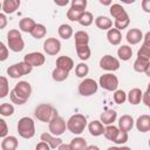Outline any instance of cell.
Listing matches in <instances>:
<instances>
[{"instance_id":"obj_37","label":"cell","mask_w":150,"mask_h":150,"mask_svg":"<svg viewBox=\"0 0 150 150\" xmlns=\"http://www.w3.org/2000/svg\"><path fill=\"white\" fill-rule=\"evenodd\" d=\"M88 73H89V67L84 62L79 63L75 68V74L77 77H84L86 75H88Z\"/></svg>"},{"instance_id":"obj_40","label":"cell","mask_w":150,"mask_h":150,"mask_svg":"<svg viewBox=\"0 0 150 150\" xmlns=\"http://www.w3.org/2000/svg\"><path fill=\"white\" fill-rule=\"evenodd\" d=\"M112 98H114L115 103L122 104V103H124V102L127 101V94H125L123 90H121V89H120V90H115Z\"/></svg>"},{"instance_id":"obj_3","label":"cell","mask_w":150,"mask_h":150,"mask_svg":"<svg viewBox=\"0 0 150 150\" xmlns=\"http://www.w3.org/2000/svg\"><path fill=\"white\" fill-rule=\"evenodd\" d=\"M66 125L70 132H73L75 135H80L81 132L84 131V129L87 127V118L82 114H75V115L70 116V118L67 121Z\"/></svg>"},{"instance_id":"obj_31","label":"cell","mask_w":150,"mask_h":150,"mask_svg":"<svg viewBox=\"0 0 150 150\" xmlns=\"http://www.w3.org/2000/svg\"><path fill=\"white\" fill-rule=\"evenodd\" d=\"M69 145H70L71 150H86L87 142L82 137H75V138L71 139V142H70Z\"/></svg>"},{"instance_id":"obj_46","label":"cell","mask_w":150,"mask_h":150,"mask_svg":"<svg viewBox=\"0 0 150 150\" xmlns=\"http://www.w3.org/2000/svg\"><path fill=\"white\" fill-rule=\"evenodd\" d=\"M8 57V47L0 41V61H5Z\"/></svg>"},{"instance_id":"obj_17","label":"cell","mask_w":150,"mask_h":150,"mask_svg":"<svg viewBox=\"0 0 150 150\" xmlns=\"http://www.w3.org/2000/svg\"><path fill=\"white\" fill-rule=\"evenodd\" d=\"M134 127V118L130 115H122L118 120V130L121 131H130Z\"/></svg>"},{"instance_id":"obj_9","label":"cell","mask_w":150,"mask_h":150,"mask_svg":"<svg viewBox=\"0 0 150 150\" xmlns=\"http://www.w3.org/2000/svg\"><path fill=\"white\" fill-rule=\"evenodd\" d=\"M12 90L15 93V95H18L21 100H23L26 102L28 100V97L30 96L32 87L27 81H20V82H18L15 84V87Z\"/></svg>"},{"instance_id":"obj_57","label":"cell","mask_w":150,"mask_h":150,"mask_svg":"<svg viewBox=\"0 0 150 150\" xmlns=\"http://www.w3.org/2000/svg\"><path fill=\"white\" fill-rule=\"evenodd\" d=\"M118 150H131L129 146H121V148H118Z\"/></svg>"},{"instance_id":"obj_13","label":"cell","mask_w":150,"mask_h":150,"mask_svg":"<svg viewBox=\"0 0 150 150\" xmlns=\"http://www.w3.org/2000/svg\"><path fill=\"white\" fill-rule=\"evenodd\" d=\"M56 68H60L62 70H66V71H70L73 68H74V61L71 57L69 56H59L56 59Z\"/></svg>"},{"instance_id":"obj_8","label":"cell","mask_w":150,"mask_h":150,"mask_svg":"<svg viewBox=\"0 0 150 150\" xmlns=\"http://www.w3.org/2000/svg\"><path fill=\"white\" fill-rule=\"evenodd\" d=\"M66 121L60 117V116H56L55 118H53L49 123H48V128H49V134H52L53 136L57 137V136H61L64 131H66Z\"/></svg>"},{"instance_id":"obj_49","label":"cell","mask_w":150,"mask_h":150,"mask_svg":"<svg viewBox=\"0 0 150 150\" xmlns=\"http://www.w3.org/2000/svg\"><path fill=\"white\" fill-rule=\"evenodd\" d=\"M7 26V18L4 13H0V29H4Z\"/></svg>"},{"instance_id":"obj_4","label":"cell","mask_w":150,"mask_h":150,"mask_svg":"<svg viewBox=\"0 0 150 150\" xmlns=\"http://www.w3.org/2000/svg\"><path fill=\"white\" fill-rule=\"evenodd\" d=\"M16 128H18L19 135L22 138L29 139V138H32L35 135V124H34V121L30 117H28V116H25V117L20 118L19 122H18V127Z\"/></svg>"},{"instance_id":"obj_56","label":"cell","mask_w":150,"mask_h":150,"mask_svg":"<svg viewBox=\"0 0 150 150\" xmlns=\"http://www.w3.org/2000/svg\"><path fill=\"white\" fill-rule=\"evenodd\" d=\"M100 4H101V5H105V6H110V5H111V1H109V0H107V1L100 0Z\"/></svg>"},{"instance_id":"obj_11","label":"cell","mask_w":150,"mask_h":150,"mask_svg":"<svg viewBox=\"0 0 150 150\" xmlns=\"http://www.w3.org/2000/svg\"><path fill=\"white\" fill-rule=\"evenodd\" d=\"M100 67L108 71H115L120 68V61H118V59H116L111 55H104L100 60Z\"/></svg>"},{"instance_id":"obj_55","label":"cell","mask_w":150,"mask_h":150,"mask_svg":"<svg viewBox=\"0 0 150 150\" xmlns=\"http://www.w3.org/2000/svg\"><path fill=\"white\" fill-rule=\"evenodd\" d=\"M86 150H100V148L96 146V145H89V146L86 148Z\"/></svg>"},{"instance_id":"obj_54","label":"cell","mask_w":150,"mask_h":150,"mask_svg":"<svg viewBox=\"0 0 150 150\" xmlns=\"http://www.w3.org/2000/svg\"><path fill=\"white\" fill-rule=\"evenodd\" d=\"M55 4H56L57 6H66V5H68V0H63V1L55 0Z\"/></svg>"},{"instance_id":"obj_18","label":"cell","mask_w":150,"mask_h":150,"mask_svg":"<svg viewBox=\"0 0 150 150\" xmlns=\"http://www.w3.org/2000/svg\"><path fill=\"white\" fill-rule=\"evenodd\" d=\"M136 128L141 132H148L150 130V116L146 114L141 115L136 121Z\"/></svg>"},{"instance_id":"obj_15","label":"cell","mask_w":150,"mask_h":150,"mask_svg":"<svg viewBox=\"0 0 150 150\" xmlns=\"http://www.w3.org/2000/svg\"><path fill=\"white\" fill-rule=\"evenodd\" d=\"M143 40L142 30L138 28H131L127 33V41L130 45H137Z\"/></svg>"},{"instance_id":"obj_43","label":"cell","mask_w":150,"mask_h":150,"mask_svg":"<svg viewBox=\"0 0 150 150\" xmlns=\"http://www.w3.org/2000/svg\"><path fill=\"white\" fill-rule=\"evenodd\" d=\"M137 57L150 60V46L143 45V46L141 47V49L137 52Z\"/></svg>"},{"instance_id":"obj_29","label":"cell","mask_w":150,"mask_h":150,"mask_svg":"<svg viewBox=\"0 0 150 150\" xmlns=\"http://www.w3.org/2000/svg\"><path fill=\"white\" fill-rule=\"evenodd\" d=\"M57 33H59L60 38H62L64 40H68L73 35V27L67 25V23H62V25H60V27L57 29Z\"/></svg>"},{"instance_id":"obj_53","label":"cell","mask_w":150,"mask_h":150,"mask_svg":"<svg viewBox=\"0 0 150 150\" xmlns=\"http://www.w3.org/2000/svg\"><path fill=\"white\" fill-rule=\"evenodd\" d=\"M149 40H150V32H148V33L145 34V36H144V43H143V45H145V46H150Z\"/></svg>"},{"instance_id":"obj_6","label":"cell","mask_w":150,"mask_h":150,"mask_svg":"<svg viewBox=\"0 0 150 150\" xmlns=\"http://www.w3.org/2000/svg\"><path fill=\"white\" fill-rule=\"evenodd\" d=\"M98 84L108 91H115L117 90V87H118V79L116 75L111 73H107V74L101 75L98 80Z\"/></svg>"},{"instance_id":"obj_38","label":"cell","mask_w":150,"mask_h":150,"mask_svg":"<svg viewBox=\"0 0 150 150\" xmlns=\"http://www.w3.org/2000/svg\"><path fill=\"white\" fill-rule=\"evenodd\" d=\"M13 112H14V107L11 103H2L0 105V115L5 117H9L13 115Z\"/></svg>"},{"instance_id":"obj_20","label":"cell","mask_w":150,"mask_h":150,"mask_svg":"<svg viewBox=\"0 0 150 150\" xmlns=\"http://www.w3.org/2000/svg\"><path fill=\"white\" fill-rule=\"evenodd\" d=\"M18 145H19V141L15 136H6L1 142L2 150H16Z\"/></svg>"},{"instance_id":"obj_7","label":"cell","mask_w":150,"mask_h":150,"mask_svg":"<svg viewBox=\"0 0 150 150\" xmlns=\"http://www.w3.org/2000/svg\"><path fill=\"white\" fill-rule=\"evenodd\" d=\"M98 84L93 79H84L79 84V93L82 96H91L97 91Z\"/></svg>"},{"instance_id":"obj_28","label":"cell","mask_w":150,"mask_h":150,"mask_svg":"<svg viewBox=\"0 0 150 150\" xmlns=\"http://www.w3.org/2000/svg\"><path fill=\"white\" fill-rule=\"evenodd\" d=\"M117 56H118V59L122 60V61H128V60H130L131 56H132V49H131V47H130V46H127V45L121 46V47L118 48V50H117Z\"/></svg>"},{"instance_id":"obj_30","label":"cell","mask_w":150,"mask_h":150,"mask_svg":"<svg viewBox=\"0 0 150 150\" xmlns=\"http://www.w3.org/2000/svg\"><path fill=\"white\" fill-rule=\"evenodd\" d=\"M76 54L80 57V60L82 61H87L90 57L91 50L89 48V46H76Z\"/></svg>"},{"instance_id":"obj_22","label":"cell","mask_w":150,"mask_h":150,"mask_svg":"<svg viewBox=\"0 0 150 150\" xmlns=\"http://www.w3.org/2000/svg\"><path fill=\"white\" fill-rule=\"evenodd\" d=\"M142 90L139 88H132L128 94H127V100L129 101V103L136 105L141 102L142 100Z\"/></svg>"},{"instance_id":"obj_23","label":"cell","mask_w":150,"mask_h":150,"mask_svg":"<svg viewBox=\"0 0 150 150\" xmlns=\"http://www.w3.org/2000/svg\"><path fill=\"white\" fill-rule=\"evenodd\" d=\"M88 130H89L90 135H93V136H101V135H103L104 127L100 121L95 120L88 124Z\"/></svg>"},{"instance_id":"obj_32","label":"cell","mask_w":150,"mask_h":150,"mask_svg":"<svg viewBox=\"0 0 150 150\" xmlns=\"http://www.w3.org/2000/svg\"><path fill=\"white\" fill-rule=\"evenodd\" d=\"M46 33H47L46 27H45L43 25H41V23H36L35 27L32 29L30 35H32L34 39H42V38H45Z\"/></svg>"},{"instance_id":"obj_42","label":"cell","mask_w":150,"mask_h":150,"mask_svg":"<svg viewBox=\"0 0 150 150\" xmlns=\"http://www.w3.org/2000/svg\"><path fill=\"white\" fill-rule=\"evenodd\" d=\"M128 132H125V131H121V130H118V132H117V135H116V137L114 138V143H116V144H124L127 141H128Z\"/></svg>"},{"instance_id":"obj_44","label":"cell","mask_w":150,"mask_h":150,"mask_svg":"<svg viewBox=\"0 0 150 150\" xmlns=\"http://www.w3.org/2000/svg\"><path fill=\"white\" fill-rule=\"evenodd\" d=\"M70 7L84 12V9H86V7H87V0H73Z\"/></svg>"},{"instance_id":"obj_58","label":"cell","mask_w":150,"mask_h":150,"mask_svg":"<svg viewBox=\"0 0 150 150\" xmlns=\"http://www.w3.org/2000/svg\"><path fill=\"white\" fill-rule=\"evenodd\" d=\"M107 150H118V146H110V148H108Z\"/></svg>"},{"instance_id":"obj_26","label":"cell","mask_w":150,"mask_h":150,"mask_svg":"<svg viewBox=\"0 0 150 150\" xmlns=\"http://www.w3.org/2000/svg\"><path fill=\"white\" fill-rule=\"evenodd\" d=\"M95 25L97 26V28L102 29V30H109L112 26V21L107 18V16H97L95 19Z\"/></svg>"},{"instance_id":"obj_10","label":"cell","mask_w":150,"mask_h":150,"mask_svg":"<svg viewBox=\"0 0 150 150\" xmlns=\"http://www.w3.org/2000/svg\"><path fill=\"white\" fill-rule=\"evenodd\" d=\"M46 61V57L42 53H39V52H33V53H29V54H26L25 57H23V62H26L27 64H29L32 68L33 67H40L45 63Z\"/></svg>"},{"instance_id":"obj_59","label":"cell","mask_w":150,"mask_h":150,"mask_svg":"<svg viewBox=\"0 0 150 150\" xmlns=\"http://www.w3.org/2000/svg\"><path fill=\"white\" fill-rule=\"evenodd\" d=\"M1 9H2V4L0 2V11H1Z\"/></svg>"},{"instance_id":"obj_14","label":"cell","mask_w":150,"mask_h":150,"mask_svg":"<svg viewBox=\"0 0 150 150\" xmlns=\"http://www.w3.org/2000/svg\"><path fill=\"white\" fill-rule=\"evenodd\" d=\"M40 138H41L42 142L47 143L50 149H56L60 144H62V139H61L60 137H55V136H53V135L49 134V132H43V134H41Z\"/></svg>"},{"instance_id":"obj_39","label":"cell","mask_w":150,"mask_h":150,"mask_svg":"<svg viewBox=\"0 0 150 150\" xmlns=\"http://www.w3.org/2000/svg\"><path fill=\"white\" fill-rule=\"evenodd\" d=\"M82 13H83V11H79V9H75V8L70 7L67 11V19L70 20V21H79Z\"/></svg>"},{"instance_id":"obj_35","label":"cell","mask_w":150,"mask_h":150,"mask_svg":"<svg viewBox=\"0 0 150 150\" xmlns=\"http://www.w3.org/2000/svg\"><path fill=\"white\" fill-rule=\"evenodd\" d=\"M93 21H94V16H93V14L90 13V12H83L82 13V15L80 16V19H79V23L81 25V26H84V27H87V26H90L91 23H93Z\"/></svg>"},{"instance_id":"obj_33","label":"cell","mask_w":150,"mask_h":150,"mask_svg":"<svg viewBox=\"0 0 150 150\" xmlns=\"http://www.w3.org/2000/svg\"><path fill=\"white\" fill-rule=\"evenodd\" d=\"M68 75H69L68 71L62 70V69L56 68V67L54 68V70H53V73H52V77H53V80L56 81V82H62V81H64V80L68 77Z\"/></svg>"},{"instance_id":"obj_41","label":"cell","mask_w":150,"mask_h":150,"mask_svg":"<svg viewBox=\"0 0 150 150\" xmlns=\"http://www.w3.org/2000/svg\"><path fill=\"white\" fill-rule=\"evenodd\" d=\"M16 67H18V70H19V73H20L21 76H23V75H28V74L32 71V69H33L29 64H27V63L23 62V61L16 63Z\"/></svg>"},{"instance_id":"obj_51","label":"cell","mask_w":150,"mask_h":150,"mask_svg":"<svg viewBox=\"0 0 150 150\" xmlns=\"http://www.w3.org/2000/svg\"><path fill=\"white\" fill-rule=\"evenodd\" d=\"M142 7H143L144 12L150 13V0H143L142 1Z\"/></svg>"},{"instance_id":"obj_50","label":"cell","mask_w":150,"mask_h":150,"mask_svg":"<svg viewBox=\"0 0 150 150\" xmlns=\"http://www.w3.org/2000/svg\"><path fill=\"white\" fill-rule=\"evenodd\" d=\"M142 100H143V102H144V104H145L146 107H150V100H149V88H148V90H146L144 94H142Z\"/></svg>"},{"instance_id":"obj_27","label":"cell","mask_w":150,"mask_h":150,"mask_svg":"<svg viewBox=\"0 0 150 150\" xmlns=\"http://www.w3.org/2000/svg\"><path fill=\"white\" fill-rule=\"evenodd\" d=\"M74 38H75V47L76 46H88V43H89V35L84 30L76 32Z\"/></svg>"},{"instance_id":"obj_36","label":"cell","mask_w":150,"mask_h":150,"mask_svg":"<svg viewBox=\"0 0 150 150\" xmlns=\"http://www.w3.org/2000/svg\"><path fill=\"white\" fill-rule=\"evenodd\" d=\"M9 94L8 80L5 76H0V98L6 97Z\"/></svg>"},{"instance_id":"obj_47","label":"cell","mask_w":150,"mask_h":150,"mask_svg":"<svg viewBox=\"0 0 150 150\" xmlns=\"http://www.w3.org/2000/svg\"><path fill=\"white\" fill-rule=\"evenodd\" d=\"M8 134V127H7V123L5 122V120L0 118V137L5 138Z\"/></svg>"},{"instance_id":"obj_5","label":"cell","mask_w":150,"mask_h":150,"mask_svg":"<svg viewBox=\"0 0 150 150\" xmlns=\"http://www.w3.org/2000/svg\"><path fill=\"white\" fill-rule=\"evenodd\" d=\"M7 42H8V48L12 52L19 53L23 50L25 48V42L21 36V33L18 29H11L7 34Z\"/></svg>"},{"instance_id":"obj_1","label":"cell","mask_w":150,"mask_h":150,"mask_svg":"<svg viewBox=\"0 0 150 150\" xmlns=\"http://www.w3.org/2000/svg\"><path fill=\"white\" fill-rule=\"evenodd\" d=\"M109 12H110V15L115 19L114 21V26L117 30H122L124 28H127L130 23V19H129V15L127 13V11L120 5V4H112L110 5V8H109Z\"/></svg>"},{"instance_id":"obj_2","label":"cell","mask_w":150,"mask_h":150,"mask_svg":"<svg viewBox=\"0 0 150 150\" xmlns=\"http://www.w3.org/2000/svg\"><path fill=\"white\" fill-rule=\"evenodd\" d=\"M34 116L41 122H46V123L48 122L49 123L53 118H55L59 115H57V110L53 105L47 104V103H41L35 108Z\"/></svg>"},{"instance_id":"obj_52","label":"cell","mask_w":150,"mask_h":150,"mask_svg":"<svg viewBox=\"0 0 150 150\" xmlns=\"http://www.w3.org/2000/svg\"><path fill=\"white\" fill-rule=\"evenodd\" d=\"M57 150H71V148H70L69 144H64V143H62V144H60V145L57 146Z\"/></svg>"},{"instance_id":"obj_12","label":"cell","mask_w":150,"mask_h":150,"mask_svg":"<svg viewBox=\"0 0 150 150\" xmlns=\"http://www.w3.org/2000/svg\"><path fill=\"white\" fill-rule=\"evenodd\" d=\"M43 50L48 55H56L61 50V42L55 38H48L43 42Z\"/></svg>"},{"instance_id":"obj_45","label":"cell","mask_w":150,"mask_h":150,"mask_svg":"<svg viewBox=\"0 0 150 150\" xmlns=\"http://www.w3.org/2000/svg\"><path fill=\"white\" fill-rule=\"evenodd\" d=\"M7 74H8L9 77H12V79H19V77H21V75H20V73H19V70H18L16 63H15V64H12V66H9V67L7 68Z\"/></svg>"},{"instance_id":"obj_19","label":"cell","mask_w":150,"mask_h":150,"mask_svg":"<svg viewBox=\"0 0 150 150\" xmlns=\"http://www.w3.org/2000/svg\"><path fill=\"white\" fill-rule=\"evenodd\" d=\"M117 117V112L114 110V109H108L105 111H103L100 116V122L102 124H105V125H110L115 122Z\"/></svg>"},{"instance_id":"obj_24","label":"cell","mask_w":150,"mask_h":150,"mask_svg":"<svg viewBox=\"0 0 150 150\" xmlns=\"http://www.w3.org/2000/svg\"><path fill=\"white\" fill-rule=\"evenodd\" d=\"M20 6V0H5L2 2V11L6 14L14 13Z\"/></svg>"},{"instance_id":"obj_16","label":"cell","mask_w":150,"mask_h":150,"mask_svg":"<svg viewBox=\"0 0 150 150\" xmlns=\"http://www.w3.org/2000/svg\"><path fill=\"white\" fill-rule=\"evenodd\" d=\"M149 68H150V60L148 59H141L137 57L134 62V69L137 73H145L146 75H149Z\"/></svg>"},{"instance_id":"obj_34","label":"cell","mask_w":150,"mask_h":150,"mask_svg":"<svg viewBox=\"0 0 150 150\" xmlns=\"http://www.w3.org/2000/svg\"><path fill=\"white\" fill-rule=\"evenodd\" d=\"M117 132H118V128L115 127V125H112V124L107 125V127L104 128V130H103L104 137H105L107 139H109V141H114V138L116 137Z\"/></svg>"},{"instance_id":"obj_48","label":"cell","mask_w":150,"mask_h":150,"mask_svg":"<svg viewBox=\"0 0 150 150\" xmlns=\"http://www.w3.org/2000/svg\"><path fill=\"white\" fill-rule=\"evenodd\" d=\"M35 150H50V148H49V145L47 144V143H45V142H40V143H38L36 144V146H35Z\"/></svg>"},{"instance_id":"obj_25","label":"cell","mask_w":150,"mask_h":150,"mask_svg":"<svg viewBox=\"0 0 150 150\" xmlns=\"http://www.w3.org/2000/svg\"><path fill=\"white\" fill-rule=\"evenodd\" d=\"M35 21L30 18H23L20 20L19 22V28L21 32H25V33H30L32 29L35 27Z\"/></svg>"},{"instance_id":"obj_21","label":"cell","mask_w":150,"mask_h":150,"mask_svg":"<svg viewBox=\"0 0 150 150\" xmlns=\"http://www.w3.org/2000/svg\"><path fill=\"white\" fill-rule=\"evenodd\" d=\"M107 39H108V41H109L110 45L117 46V45H120L121 41H122V34H121V32L117 30L116 28H110V29L108 30V33H107Z\"/></svg>"}]
</instances>
